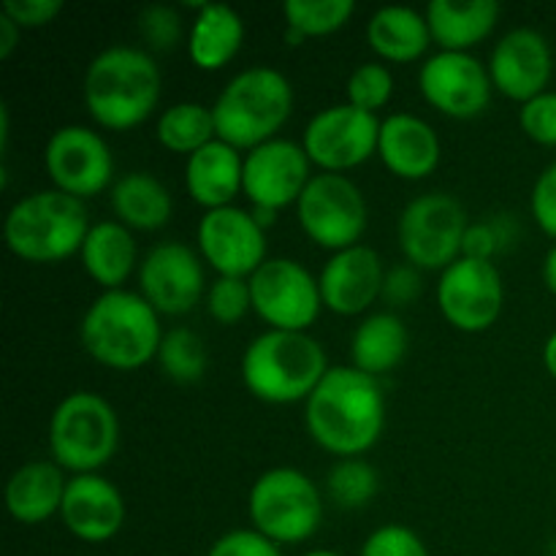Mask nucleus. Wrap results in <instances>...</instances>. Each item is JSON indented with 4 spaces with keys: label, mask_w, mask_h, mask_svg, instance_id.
Returning a JSON list of instances; mask_svg holds the SVG:
<instances>
[{
    "label": "nucleus",
    "mask_w": 556,
    "mask_h": 556,
    "mask_svg": "<svg viewBox=\"0 0 556 556\" xmlns=\"http://www.w3.org/2000/svg\"><path fill=\"white\" fill-rule=\"evenodd\" d=\"M304 427L313 443L337 459L367 454L386 429L383 386L356 367H331L304 402Z\"/></svg>",
    "instance_id": "f257e3e1"
},
{
    "label": "nucleus",
    "mask_w": 556,
    "mask_h": 556,
    "mask_svg": "<svg viewBox=\"0 0 556 556\" xmlns=\"http://www.w3.org/2000/svg\"><path fill=\"white\" fill-rule=\"evenodd\" d=\"M161 87V68L147 49L114 43L90 60L81 79V98L98 128L125 134L152 117Z\"/></svg>",
    "instance_id": "f03ea898"
},
{
    "label": "nucleus",
    "mask_w": 556,
    "mask_h": 556,
    "mask_svg": "<svg viewBox=\"0 0 556 556\" xmlns=\"http://www.w3.org/2000/svg\"><path fill=\"white\" fill-rule=\"evenodd\" d=\"M161 315L139 291H103L92 299L79 324L87 356L114 372H136L155 362L163 340Z\"/></svg>",
    "instance_id": "7ed1b4c3"
},
{
    "label": "nucleus",
    "mask_w": 556,
    "mask_h": 556,
    "mask_svg": "<svg viewBox=\"0 0 556 556\" xmlns=\"http://www.w3.org/2000/svg\"><path fill=\"white\" fill-rule=\"evenodd\" d=\"M326 348L309 331L266 329L244 348L242 383L266 405H296L307 402L329 372Z\"/></svg>",
    "instance_id": "20e7f679"
},
{
    "label": "nucleus",
    "mask_w": 556,
    "mask_h": 556,
    "mask_svg": "<svg viewBox=\"0 0 556 556\" xmlns=\"http://www.w3.org/2000/svg\"><path fill=\"white\" fill-rule=\"evenodd\" d=\"M90 228L85 201L47 188L33 190L11 204L3 220V239L11 255L25 264L43 266L79 255Z\"/></svg>",
    "instance_id": "39448f33"
},
{
    "label": "nucleus",
    "mask_w": 556,
    "mask_h": 556,
    "mask_svg": "<svg viewBox=\"0 0 556 556\" xmlns=\"http://www.w3.org/2000/svg\"><path fill=\"white\" fill-rule=\"evenodd\" d=\"M217 139L250 152L277 139L293 114V87L271 65H250L226 81L212 103Z\"/></svg>",
    "instance_id": "423d86ee"
},
{
    "label": "nucleus",
    "mask_w": 556,
    "mask_h": 556,
    "mask_svg": "<svg viewBox=\"0 0 556 556\" xmlns=\"http://www.w3.org/2000/svg\"><path fill=\"white\" fill-rule=\"evenodd\" d=\"M119 418L112 402L96 391L63 396L49 418V454L68 476L98 472L114 459Z\"/></svg>",
    "instance_id": "0eeeda50"
},
{
    "label": "nucleus",
    "mask_w": 556,
    "mask_h": 556,
    "mask_svg": "<svg viewBox=\"0 0 556 556\" xmlns=\"http://www.w3.org/2000/svg\"><path fill=\"white\" fill-rule=\"evenodd\" d=\"M324 494L307 472L271 467L261 472L248 494L250 527L277 546H299L324 525Z\"/></svg>",
    "instance_id": "6e6552de"
},
{
    "label": "nucleus",
    "mask_w": 556,
    "mask_h": 556,
    "mask_svg": "<svg viewBox=\"0 0 556 556\" xmlns=\"http://www.w3.org/2000/svg\"><path fill=\"white\" fill-rule=\"evenodd\" d=\"M467 226L470 217L456 195L432 190L410 199L396 220V239L405 264L421 271L448 269L462 258Z\"/></svg>",
    "instance_id": "1a4fd4ad"
},
{
    "label": "nucleus",
    "mask_w": 556,
    "mask_h": 556,
    "mask_svg": "<svg viewBox=\"0 0 556 556\" xmlns=\"http://www.w3.org/2000/svg\"><path fill=\"white\" fill-rule=\"evenodd\" d=\"M296 220L304 237L329 253L362 244L369 226V206L362 188L348 174H315L296 201Z\"/></svg>",
    "instance_id": "9d476101"
},
{
    "label": "nucleus",
    "mask_w": 556,
    "mask_h": 556,
    "mask_svg": "<svg viewBox=\"0 0 556 556\" xmlns=\"http://www.w3.org/2000/svg\"><path fill=\"white\" fill-rule=\"evenodd\" d=\"M253 313L269 329L309 331L324 309L318 277L296 258H266L250 277Z\"/></svg>",
    "instance_id": "9b49d317"
},
{
    "label": "nucleus",
    "mask_w": 556,
    "mask_h": 556,
    "mask_svg": "<svg viewBox=\"0 0 556 556\" xmlns=\"http://www.w3.org/2000/svg\"><path fill=\"white\" fill-rule=\"evenodd\" d=\"M139 293L152 304L157 315L179 318L188 315L204 302L206 296V271L204 258L190 244L168 239L157 242L141 255Z\"/></svg>",
    "instance_id": "f8f14e48"
},
{
    "label": "nucleus",
    "mask_w": 556,
    "mask_h": 556,
    "mask_svg": "<svg viewBox=\"0 0 556 556\" xmlns=\"http://www.w3.org/2000/svg\"><path fill=\"white\" fill-rule=\"evenodd\" d=\"M380 119L351 103H334L309 117L302 147L313 166L326 174H345L378 155Z\"/></svg>",
    "instance_id": "ddd939ff"
},
{
    "label": "nucleus",
    "mask_w": 556,
    "mask_h": 556,
    "mask_svg": "<svg viewBox=\"0 0 556 556\" xmlns=\"http://www.w3.org/2000/svg\"><path fill=\"white\" fill-rule=\"evenodd\" d=\"M440 315L465 334H481L500 320L505 282L494 261L456 258L438 280Z\"/></svg>",
    "instance_id": "4468645a"
},
{
    "label": "nucleus",
    "mask_w": 556,
    "mask_h": 556,
    "mask_svg": "<svg viewBox=\"0 0 556 556\" xmlns=\"http://www.w3.org/2000/svg\"><path fill=\"white\" fill-rule=\"evenodd\" d=\"M43 168L58 190L74 199H96L114 185V155L98 130L63 125L43 147Z\"/></svg>",
    "instance_id": "2eb2a0df"
},
{
    "label": "nucleus",
    "mask_w": 556,
    "mask_h": 556,
    "mask_svg": "<svg viewBox=\"0 0 556 556\" xmlns=\"http://www.w3.org/2000/svg\"><path fill=\"white\" fill-rule=\"evenodd\" d=\"M418 90L434 112L451 119H476L492 103L489 65L472 52H443L438 49L418 68Z\"/></svg>",
    "instance_id": "dca6fc26"
},
{
    "label": "nucleus",
    "mask_w": 556,
    "mask_h": 556,
    "mask_svg": "<svg viewBox=\"0 0 556 556\" xmlns=\"http://www.w3.org/2000/svg\"><path fill=\"white\" fill-rule=\"evenodd\" d=\"M195 250L217 277L250 280L266 261V231L250 210L237 204L223 206L201 215Z\"/></svg>",
    "instance_id": "f3484780"
},
{
    "label": "nucleus",
    "mask_w": 556,
    "mask_h": 556,
    "mask_svg": "<svg viewBox=\"0 0 556 556\" xmlns=\"http://www.w3.org/2000/svg\"><path fill=\"white\" fill-rule=\"evenodd\" d=\"M313 177V161L304 152L302 141L277 136L244 152L242 195H248L255 210L280 212L286 206H296Z\"/></svg>",
    "instance_id": "a211bd4d"
},
{
    "label": "nucleus",
    "mask_w": 556,
    "mask_h": 556,
    "mask_svg": "<svg viewBox=\"0 0 556 556\" xmlns=\"http://www.w3.org/2000/svg\"><path fill=\"white\" fill-rule=\"evenodd\" d=\"M486 65L494 90L521 106L548 90L554 76L552 43L541 30L514 27L494 43Z\"/></svg>",
    "instance_id": "6ab92c4d"
},
{
    "label": "nucleus",
    "mask_w": 556,
    "mask_h": 556,
    "mask_svg": "<svg viewBox=\"0 0 556 556\" xmlns=\"http://www.w3.org/2000/svg\"><path fill=\"white\" fill-rule=\"evenodd\" d=\"M386 266L378 250L369 244L331 253L318 275L320 299L329 313L342 318H356L372 307L378 299H383Z\"/></svg>",
    "instance_id": "aec40b11"
},
{
    "label": "nucleus",
    "mask_w": 556,
    "mask_h": 556,
    "mask_svg": "<svg viewBox=\"0 0 556 556\" xmlns=\"http://www.w3.org/2000/svg\"><path fill=\"white\" fill-rule=\"evenodd\" d=\"M123 492L101 472L71 476L60 521L81 543H109L125 525Z\"/></svg>",
    "instance_id": "412c9836"
},
{
    "label": "nucleus",
    "mask_w": 556,
    "mask_h": 556,
    "mask_svg": "<svg viewBox=\"0 0 556 556\" xmlns=\"http://www.w3.org/2000/svg\"><path fill=\"white\" fill-rule=\"evenodd\" d=\"M378 157L396 179L418 182L438 172L443 144L427 119L410 112H396L380 119Z\"/></svg>",
    "instance_id": "4be33fe9"
},
{
    "label": "nucleus",
    "mask_w": 556,
    "mask_h": 556,
    "mask_svg": "<svg viewBox=\"0 0 556 556\" xmlns=\"http://www.w3.org/2000/svg\"><path fill=\"white\" fill-rule=\"evenodd\" d=\"M244 152L215 139L185 161V190L204 212L223 210L242 193Z\"/></svg>",
    "instance_id": "5701e85b"
},
{
    "label": "nucleus",
    "mask_w": 556,
    "mask_h": 556,
    "mask_svg": "<svg viewBox=\"0 0 556 556\" xmlns=\"http://www.w3.org/2000/svg\"><path fill=\"white\" fill-rule=\"evenodd\" d=\"M68 478L65 470L52 459H33L16 467L5 481V510L14 521L36 527L60 516Z\"/></svg>",
    "instance_id": "b1692460"
},
{
    "label": "nucleus",
    "mask_w": 556,
    "mask_h": 556,
    "mask_svg": "<svg viewBox=\"0 0 556 556\" xmlns=\"http://www.w3.org/2000/svg\"><path fill=\"white\" fill-rule=\"evenodd\" d=\"M81 269L103 291H119L139 271V248L130 228L119 220L92 223L79 250Z\"/></svg>",
    "instance_id": "393cba45"
},
{
    "label": "nucleus",
    "mask_w": 556,
    "mask_h": 556,
    "mask_svg": "<svg viewBox=\"0 0 556 556\" xmlns=\"http://www.w3.org/2000/svg\"><path fill=\"white\" fill-rule=\"evenodd\" d=\"M244 43V20L226 3H199V14L188 27V58L199 71H220Z\"/></svg>",
    "instance_id": "a878e982"
},
{
    "label": "nucleus",
    "mask_w": 556,
    "mask_h": 556,
    "mask_svg": "<svg viewBox=\"0 0 556 556\" xmlns=\"http://www.w3.org/2000/svg\"><path fill=\"white\" fill-rule=\"evenodd\" d=\"M367 43L380 63H416L432 47L427 14L410 5H383L367 22Z\"/></svg>",
    "instance_id": "bb28decb"
},
{
    "label": "nucleus",
    "mask_w": 556,
    "mask_h": 556,
    "mask_svg": "<svg viewBox=\"0 0 556 556\" xmlns=\"http://www.w3.org/2000/svg\"><path fill=\"white\" fill-rule=\"evenodd\" d=\"M424 14H427L432 41L443 52H472L478 43L492 36L503 9L494 0H470V3L432 0Z\"/></svg>",
    "instance_id": "cd10ccee"
},
{
    "label": "nucleus",
    "mask_w": 556,
    "mask_h": 556,
    "mask_svg": "<svg viewBox=\"0 0 556 556\" xmlns=\"http://www.w3.org/2000/svg\"><path fill=\"white\" fill-rule=\"evenodd\" d=\"M114 220L130 231H161L174 215V195L155 174L128 172L109 190Z\"/></svg>",
    "instance_id": "c85d7f7f"
},
{
    "label": "nucleus",
    "mask_w": 556,
    "mask_h": 556,
    "mask_svg": "<svg viewBox=\"0 0 556 556\" xmlns=\"http://www.w3.org/2000/svg\"><path fill=\"white\" fill-rule=\"evenodd\" d=\"M410 348L405 320L396 313H369L358 320L351 337V367L383 378L402 364Z\"/></svg>",
    "instance_id": "c756f323"
},
{
    "label": "nucleus",
    "mask_w": 556,
    "mask_h": 556,
    "mask_svg": "<svg viewBox=\"0 0 556 556\" xmlns=\"http://www.w3.org/2000/svg\"><path fill=\"white\" fill-rule=\"evenodd\" d=\"M155 139L163 150L190 157L201 147L217 139L212 106H204L199 101L172 103V106L157 114Z\"/></svg>",
    "instance_id": "7c9ffc66"
},
{
    "label": "nucleus",
    "mask_w": 556,
    "mask_h": 556,
    "mask_svg": "<svg viewBox=\"0 0 556 556\" xmlns=\"http://www.w3.org/2000/svg\"><path fill=\"white\" fill-rule=\"evenodd\" d=\"M155 362L174 383H195L206 372L204 340L188 326H174L163 334Z\"/></svg>",
    "instance_id": "2f4dec72"
},
{
    "label": "nucleus",
    "mask_w": 556,
    "mask_h": 556,
    "mask_svg": "<svg viewBox=\"0 0 556 556\" xmlns=\"http://www.w3.org/2000/svg\"><path fill=\"white\" fill-rule=\"evenodd\" d=\"M356 14L353 0H288L282 5L286 27L296 30L304 38L331 36L342 30Z\"/></svg>",
    "instance_id": "473e14b6"
},
{
    "label": "nucleus",
    "mask_w": 556,
    "mask_h": 556,
    "mask_svg": "<svg viewBox=\"0 0 556 556\" xmlns=\"http://www.w3.org/2000/svg\"><path fill=\"white\" fill-rule=\"evenodd\" d=\"M378 470L367 459H337L326 476V494L342 510H358L369 505L378 494Z\"/></svg>",
    "instance_id": "72a5a7b5"
},
{
    "label": "nucleus",
    "mask_w": 556,
    "mask_h": 556,
    "mask_svg": "<svg viewBox=\"0 0 556 556\" xmlns=\"http://www.w3.org/2000/svg\"><path fill=\"white\" fill-rule=\"evenodd\" d=\"M394 74L386 63L372 60V63H362L351 71L345 81V103L362 109V112L378 114L380 109L389 106L394 98Z\"/></svg>",
    "instance_id": "f704fd0d"
},
{
    "label": "nucleus",
    "mask_w": 556,
    "mask_h": 556,
    "mask_svg": "<svg viewBox=\"0 0 556 556\" xmlns=\"http://www.w3.org/2000/svg\"><path fill=\"white\" fill-rule=\"evenodd\" d=\"M206 315L220 326H237L239 320L253 313V296H250V280L242 277H215L206 288L204 296Z\"/></svg>",
    "instance_id": "c9c22d12"
},
{
    "label": "nucleus",
    "mask_w": 556,
    "mask_h": 556,
    "mask_svg": "<svg viewBox=\"0 0 556 556\" xmlns=\"http://www.w3.org/2000/svg\"><path fill=\"white\" fill-rule=\"evenodd\" d=\"M358 556H429V548L410 527L383 525L369 532Z\"/></svg>",
    "instance_id": "e433bc0d"
},
{
    "label": "nucleus",
    "mask_w": 556,
    "mask_h": 556,
    "mask_svg": "<svg viewBox=\"0 0 556 556\" xmlns=\"http://www.w3.org/2000/svg\"><path fill=\"white\" fill-rule=\"evenodd\" d=\"M139 36L152 52H166L182 38V16L172 5H147L139 14Z\"/></svg>",
    "instance_id": "4c0bfd02"
},
{
    "label": "nucleus",
    "mask_w": 556,
    "mask_h": 556,
    "mask_svg": "<svg viewBox=\"0 0 556 556\" xmlns=\"http://www.w3.org/2000/svg\"><path fill=\"white\" fill-rule=\"evenodd\" d=\"M519 125L535 144L556 147V90H546L521 103Z\"/></svg>",
    "instance_id": "58836bf2"
},
{
    "label": "nucleus",
    "mask_w": 556,
    "mask_h": 556,
    "mask_svg": "<svg viewBox=\"0 0 556 556\" xmlns=\"http://www.w3.org/2000/svg\"><path fill=\"white\" fill-rule=\"evenodd\" d=\"M206 556H286L277 543L255 532L253 527H242V530H231L226 535L217 538L210 546Z\"/></svg>",
    "instance_id": "ea45409f"
},
{
    "label": "nucleus",
    "mask_w": 556,
    "mask_h": 556,
    "mask_svg": "<svg viewBox=\"0 0 556 556\" xmlns=\"http://www.w3.org/2000/svg\"><path fill=\"white\" fill-rule=\"evenodd\" d=\"M530 212L538 228L556 239V161L538 174L530 193Z\"/></svg>",
    "instance_id": "a19ab883"
},
{
    "label": "nucleus",
    "mask_w": 556,
    "mask_h": 556,
    "mask_svg": "<svg viewBox=\"0 0 556 556\" xmlns=\"http://www.w3.org/2000/svg\"><path fill=\"white\" fill-rule=\"evenodd\" d=\"M508 239H510V231H505L500 223L494 220L470 223L465 231V242H462V258L494 261V255L505 248Z\"/></svg>",
    "instance_id": "79ce46f5"
},
{
    "label": "nucleus",
    "mask_w": 556,
    "mask_h": 556,
    "mask_svg": "<svg viewBox=\"0 0 556 556\" xmlns=\"http://www.w3.org/2000/svg\"><path fill=\"white\" fill-rule=\"evenodd\" d=\"M63 11L60 0H5L0 14L9 16L20 30H38L54 22Z\"/></svg>",
    "instance_id": "37998d69"
},
{
    "label": "nucleus",
    "mask_w": 556,
    "mask_h": 556,
    "mask_svg": "<svg viewBox=\"0 0 556 556\" xmlns=\"http://www.w3.org/2000/svg\"><path fill=\"white\" fill-rule=\"evenodd\" d=\"M418 293H421V269H416L410 264H402L386 271L383 302L389 307H405V304L416 302Z\"/></svg>",
    "instance_id": "c03bdc74"
},
{
    "label": "nucleus",
    "mask_w": 556,
    "mask_h": 556,
    "mask_svg": "<svg viewBox=\"0 0 556 556\" xmlns=\"http://www.w3.org/2000/svg\"><path fill=\"white\" fill-rule=\"evenodd\" d=\"M22 30L9 20L5 14H0V60H9L14 54V49L20 47Z\"/></svg>",
    "instance_id": "a18cd8bd"
},
{
    "label": "nucleus",
    "mask_w": 556,
    "mask_h": 556,
    "mask_svg": "<svg viewBox=\"0 0 556 556\" xmlns=\"http://www.w3.org/2000/svg\"><path fill=\"white\" fill-rule=\"evenodd\" d=\"M541 277H543V286H546V291L554 293V296H556V242L552 244V250L546 253V258H543Z\"/></svg>",
    "instance_id": "49530a36"
},
{
    "label": "nucleus",
    "mask_w": 556,
    "mask_h": 556,
    "mask_svg": "<svg viewBox=\"0 0 556 556\" xmlns=\"http://www.w3.org/2000/svg\"><path fill=\"white\" fill-rule=\"evenodd\" d=\"M543 367H546V372L556 380V331L548 334L546 345H543Z\"/></svg>",
    "instance_id": "de8ad7c7"
},
{
    "label": "nucleus",
    "mask_w": 556,
    "mask_h": 556,
    "mask_svg": "<svg viewBox=\"0 0 556 556\" xmlns=\"http://www.w3.org/2000/svg\"><path fill=\"white\" fill-rule=\"evenodd\" d=\"M302 556H342V554L331 552V548H313V552H304Z\"/></svg>",
    "instance_id": "09e8293b"
}]
</instances>
